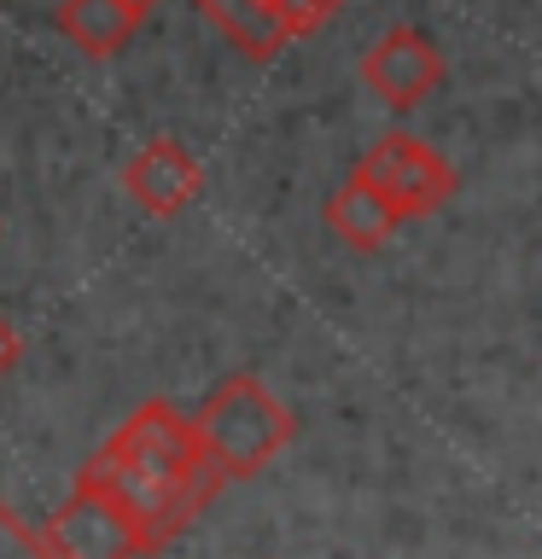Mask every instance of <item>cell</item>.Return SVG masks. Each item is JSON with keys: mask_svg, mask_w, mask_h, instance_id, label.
I'll list each match as a JSON object with an SVG mask.
<instances>
[{"mask_svg": "<svg viewBox=\"0 0 542 559\" xmlns=\"http://www.w3.org/2000/svg\"><path fill=\"white\" fill-rule=\"evenodd\" d=\"M82 472L129 507V519L140 524V536H146L152 554L169 548V542L181 536L187 524L222 496V484H227L216 461H204V466H164V461H146V454H129L117 443H105Z\"/></svg>", "mask_w": 542, "mask_h": 559, "instance_id": "obj_1", "label": "cell"}, {"mask_svg": "<svg viewBox=\"0 0 542 559\" xmlns=\"http://www.w3.org/2000/svg\"><path fill=\"white\" fill-rule=\"evenodd\" d=\"M42 542L52 559H140V554H152L140 524L129 519V507L111 489H99L87 472H76V484L59 501V513L47 519Z\"/></svg>", "mask_w": 542, "mask_h": 559, "instance_id": "obj_3", "label": "cell"}, {"mask_svg": "<svg viewBox=\"0 0 542 559\" xmlns=\"http://www.w3.org/2000/svg\"><path fill=\"white\" fill-rule=\"evenodd\" d=\"M192 431H199L210 461L222 466V478H257L292 443L297 419L262 379L234 373L204 396V408L192 414Z\"/></svg>", "mask_w": 542, "mask_h": 559, "instance_id": "obj_2", "label": "cell"}, {"mask_svg": "<svg viewBox=\"0 0 542 559\" xmlns=\"http://www.w3.org/2000/svg\"><path fill=\"white\" fill-rule=\"evenodd\" d=\"M0 559H52L47 542L30 531V524H17L7 507H0Z\"/></svg>", "mask_w": 542, "mask_h": 559, "instance_id": "obj_11", "label": "cell"}, {"mask_svg": "<svg viewBox=\"0 0 542 559\" xmlns=\"http://www.w3.org/2000/svg\"><path fill=\"white\" fill-rule=\"evenodd\" d=\"M192 7H199V17H210V24L257 64H269L274 52L286 47V29H280L269 0H192Z\"/></svg>", "mask_w": 542, "mask_h": 559, "instance_id": "obj_9", "label": "cell"}, {"mask_svg": "<svg viewBox=\"0 0 542 559\" xmlns=\"http://www.w3.org/2000/svg\"><path fill=\"white\" fill-rule=\"evenodd\" d=\"M199 187H204L199 157H192L181 140H169V134L146 140V146L122 164V192H129V199L146 210V216H157V222L181 216V210L199 199Z\"/></svg>", "mask_w": 542, "mask_h": 559, "instance_id": "obj_6", "label": "cell"}, {"mask_svg": "<svg viewBox=\"0 0 542 559\" xmlns=\"http://www.w3.org/2000/svg\"><path fill=\"white\" fill-rule=\"evenodd\" d=\"M321 222H327L332 239L350 245V251H379V245L402 227V216L391 210V199H385V192H374L362 175H344V187L327 192Z\"/></svg>", "mask_w": 542, "mask_h": 559, "instance_id": "obj_7", "label": "cell"}, {"mask_svg": "<svg viewBox=\"0 0 542 559\" xmlns=\"http://www.w3.org/2000/svg\"><path fill=\"white\" fill-rule=\"evenodd\" d=\"M350 175H362L374 192H385L402 222H420V216H432V210H444L455 199V169L426 146V140H414L402 129L379 134L374 146L356 157Z\"/></svg>", "mask_w": 542, "mask_h": 559, "instance_id": "obj_4", "label": "cell"}, {"mask_svg": "<svg viewBox=\"0 0 542 559\" xmlns=\"http://www.w3.org/2000/svg\"><path fill=\"white\" fill-rule=\"evenodd\" d=\"M129 7H134V12H140V17H146V12H152V7H157V0H129Z\"/></svg>", "mask_w": 542, "mask_h": 559, "instance_id": "obj_13", "label": "cell"}, {"mask_svg": "<svg viewBox=\"0 0 542 559\" xmlns=\"http://www.w3.org/2000/svg\"><path fill=\"white\" fill-rule=\"evenodd\" d=\"M59 29H64V41H76L87 52V59H117V52L134 41L140 12L129 0H64Z\"/></svg>", "mask_w": 542, "mask_h": 559, "instance_id": "obj_8", "label": "cell"}, {"mask_svg": "<svg viewBox=\"0 0 542 559\" xmlns=\"http://www.w3.org/2000/svg\"><path fill=\"white\" fill-rule=\"evenodd\" d=\"M362 82L379 105L414 111V105H426L437 94V82H444V52H437V41L426 29L397 24L362 52Z\"/></svg>", "mask_w": 542, "mask_h": 559, "instance_id": "obj_5", "label": "cell"}, {"mask_svg": "<svg viewBox=\"0 0 542 559\" xmlns=\"http://www.w3.org/2000/svg\"><path fill=\"white\" fill-rule=\"evenodd\" d=\"M274 17H280V29H286V41H297V35H315V29H327L332 17H339L344 0H269Z\"/></svg>", "mask_w": 542, "mask_h": 559, "instance_id": "obj_10", "label": "cell"}, {"mask_svg": "<svg viewBox=\"0 0 542 559\" xmlns=\"http://www.w3.org/2000/svg\"><path fill=\"white\" fill-rule=\"evenodd\" d=\"M17 356H24V338H17V326L7 321V314H0V379H7L12 367H17Z\"/></svg>", "mask_w": 542, "mask_h": 559, "instance_id": "obj_12", "label": "cell"}]
</instances>
